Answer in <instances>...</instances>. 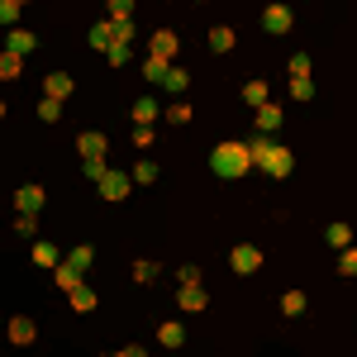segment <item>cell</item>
I'll return each instance as SVG.
<instances>
[{
	"mask_svg": "<svg viewBox=\"0 0 357 357\" xmlns=\"http://www.w3.org/2000/svg\"><path fill=\"white\" fill-rule=\"evenodd\" d=\"M210 167H215V176H224V181H238L252 162V143H238V138H224L220 148H215V158H210Z\"/></svg>",
	"mask_w": 357,
	"mask_h": 357,
	"instance_id": "6da1fadb",
	"label": "cell"
},
{
	"mask_svg": "<svg viewBox=\"0 0 357 357\" xmlns=\"http://www.w3.org/2000/svg\"><path fill=\"white\" fill-rule=\"evenodd\" d=\"M252 162L262 167L267 176H276V181H281V176H291V162H296V153H291V148H281V143H267V138H257V143H252Z\"/></svg>",
	"mask_w": 357,
	"mask_h": 357,
	"instance_id": "7a4b0ae2",
	"label": "cell"
},
{
	"mask_svg": "<svg viewBox=\"0 0 357 357\" xmlns=\"http://www.w3.org/2000/svg\"><path fill=\"white\" fill-rule=\"evenodd\" d=\"M291 24H296L291 5H267V10H262V29H267V33H286Z\"/></svg>",
	"mask_w": 357,
	"mask_h": 357,
	"instance_id": "3957f363",
	"label": "cell"
},
{
	"mask_svg": "<svg viewBox=\"0 0 357 357\" xmlns=\"http://www.w3.org/2000/svg\"><path fill=\"white\" fill-rule=\"evenodd\" d=\"M229 262H234V272H238V276H252L257 267H262V252H257L252 243H238V248H234V257H229Z\"/></svg>",
	"mask_w": 357,
	"mask_h": 357,
	"instance_id": "277c9868",
	"label": "cell"
},
{
	"mask_svg": "<svg viewBox=\"0 0 357 357\" xmlns=\"http://www.w3.org/2000/svg\"><path fill=\"white\" fill-rule=\"evenodd\" d=\"M129 181H134V176H119V172L105 167V176H100V195H105V200H124V195H129Z\"/></svg>",
	"mask_w": 357,
	"mask_h": 357,
	"instance_id": "5b68a950",
	"label": "cell"
},
{
	"mask_svg": "<svg viewBox=\"0 0 357 357\" xmlns=\"http://www.w3.org/2000/svg\"><path fill=\"white\" fill-rule=\"evenodd\" d=\"M77 153H82L86 162H100V158H105V134H96V129L82 134V138H77Z\"/></svg>",
	"mask_w": 357,
	"mask_h": 357,
	"instance_id": "8992f818",
	"label": "cell"
},
{
	"mask_svg": "<svg viewBox=\"0 0 357 357\" xmlns=\"http://www.w3.org/2000/svg\"><path fill=\"white\" fill-rule=\"evenodd\" d=\"M176 301H181V310H205V286H200V281H181V296H176Z\"/></svg>",
	"mask_w": 357,
	"mask_h": 357,
	"instance_id": "52a82bcc",
	"label": "cell"
},
{
	"mask_svg": "<svg viewBox=\"0 0 357 357\" xmlns=\"http://www.w3.org/2000/svg\"><path fill=\"white\" fill-rule=\"evenodd\" d=\"M176 48H181V38H176L172 29H158V33H153V53H158V57H167V62H172V57H176Z\"/></svg>",
	"mask_w": 357,
	"mask_h": 357,
	"instance_id": "ba28073f",
	"label": "cell"
},
{
	"mask_svg": "<svg viewBox=\"0 0 357 357\" xmlns=\"http://www.w3.org/2000/svg\"><path fill=\"white\" fill-rule=\"evenodd\" d=\"M53 281L62 286V291H72V286H82V267L67 257V262H57V276H53Z\"/></svg>",
	"mask_w": 357,
	"mask_h": 357,
	"instance_id": "9c48e42d",
	"label": "cell"
},
{
	"mask_svg": "<svg viewBox=\"0 0 357 357\" xmlns=\"http://www.w3.org/2000/svg\"><path fill=\"white\" fill-rule=\"evenodd\" d=\"M158 343H162V348H181V343H186V329H181L176 319H167L162 329H158Z\"/></svg>",
	"mask_w": 357,
	"mask_h": 357,
	"instance_id": "30bf717a",
	"label": "cell"
},
{
	"mask_svg": "<svg viewBox=\"0 0 357 357\" xmlns=\"http://www.w3.org/2000/svg\"><path fill=\"white\" fill-rule=\"evenodd\" d=\"M48 96H53V100H67V96H72V77H67V72H48Z\"/></svg>",
	"mask_w": 357,
	"mask_h": 357,
	"instance_id": "8fae6325",
	"label": "cell"
},
{
	"mask_svg": "<svg viewBox=\"0 0 357 357\" xmlns=\"http://www.w3.org/2000/svg\"><path fill=\"white\" fill-rule=\"evenodd\" d=\"M20 67H24V53H15V48H5V53H0V77H5V82H15V77H20Z\"/></svg>",
	"mask_w": 357,
	"mask_h": 357,
	"instance_id": "7c38bea8",
	"label": "cell"
},
{
	"mask_svg": "<svg viewBox=\"0 0 357 357\" xmlns=\"http://www.w3.org/2000/svg\"><path fill=\"white\" fill-rule=\"evenodd\" d=\"M276 124H281V105H272V100H267V105H257V129H262V134H272Z\"/></svg>",
	"mask_w": 357,
	"mask_h": 357,
	"instance_id": "4fadbf2b",
	"label": "cell"
},
{
	"mask_svg": "<svg viewBox=\"0 0 357 357\" xmlns=\"http://www.w3.org/2000/svg\"><path fill=\"white\" fill-rule=\"evenodd\" d=\"M15 205H20V210H24V215H33V210H38V205H43V186H24V191L15 195Z\"/></svg>",
	"mask_w": 357,
	"mask_h": 357,
	"instance_id": "5bb4252c",
	"label": "cell"
},
{
	"mask_svg": "<svg viewBox=\"0 0 357 357\" xmlns=\"http://www.w3.org/2000/svg\"><path fill=\"white\" fill-rule=\"evenodd\" d=\"M67 301H72L77 314H86V310L96 305V291H91V286H72V291H67Z\"/></svg>",
	"mask_w": 357,
	"mask_h": 357,
	"instance_id": "9a60e30c",
	"label": "cell"
},
{
	"mask_svg": "<svg viewBox=\"0 0 357 357\" xmlns=\"http://www.w3.org/2000/svg\"><path fill=\"white\" fill-rule=\"evenodd\" d=\"M167 72H172V62H167V57H148V62H143V77H148V82H167Z\"/></svg>",
	"mask_w": 357,
	"mask_h": 357,
	"instance_id": "2e32d148",
	"label": "cell"
},
{
	"mask_svg": "<svg viewBox=\"0 0 357 357\" xmlns=\"http://www.w3.org/2000/svg\"><path fill=\"white\" fill-rule=\"evenodd\" d=\"M243 100L252 105V110H257V105H267V82H262V77H252V82L243 86Z\"/></svg>",
	"mask_w": 357,
	"mask_h": 357,
	"instance_id": "e0dca14e",
	"label": "cell"
},
{
	"mask_svg": "<svg viewBox=\"0 0 357 357\" xmlns=\"http://www.w3.org/2000/svg\"><path fill=\"white\" fill-rule=\"evenodd\" d=\"M210 48H215V53H229V48H234V29L215 24V29H210Z\"/></svg>",
	"mask_w": 357,
	"mask_h": 357,
	"instance_id": "ac0fdd59",
	"label": "cell"
},
{
	"mask_svg": "<svg viewBox=\"0 0 357 357\" xmlns=\"http://www.w3.org/2000/svg\"><path fill=\"white\" fill-rule=\"evenodd\" d=\"M91 43H96V48L105 53V48L114 43V20H105V24H96V29H91Z\"/></svg>",
	"mask_w": 357,
	"mask_h": 357,
	"instance_id": "d6986e66",
	"label": "cell"
},
{
	"mask_svg": "<svg viewBox=\"0 0 357 357\" xmlns=\"http://www.w3.org/2000/svg\"><path fill=\"white\" fill-rule=\"evenodd\" d=\"M10 338H15V343H33V319H24V314L10 319Z\"/></svg>",
	"mask_w": 357,
	"mask_h": 357,
	"instance_id": "ffe728a7",
	"label": "cell"
},
{
	"mask_svg": "<svg viewBox=\"0 0 357 357\" xmlns=\"http://www.w3.org/2000/svg\"><path fill=\"white\" fill-rule=\"evenodd\" d=\"M10 48L15 53H33V33L29 29H10Z\"/></svg>",
	"mask_w": 357,
	"mask_h": 357,
	"instance_id": "44dd1931",
	"label": "cell"
},
{
	"mask_svg": "<svg viewBox=\"0 0 357 357\" xmlns=\"http://www.w3.org/2000/svg\"><path fill=\"white\" fill-rule=\"evenodd\" d=\"M158 119V100H138L134 105V124H153Z\"/></svg>",
	"mask_w": 357,
	"mask_h": 357,
	"instance_id": "7402d4cb",
	"label": "cell"
},
{
	"mask_svg": "<svg viewBox=\"0 0 357 357\" xmlns=\"http://www.w3.org/2000/svg\"><path fill=\"white\" fill-rule=\"evenodd\" d=\"M162 86H167V91H186V86H191V77H186V67H172Z\"/></svg>",
	"mask_w": 357,
	"mask_h": 357,
	"instance_id": "603a6c76",
	"label": "cell"
},
{
	"mask_svg": "<svg viewBox=\"0 0 357 357\" xmlns=\"http://www.w3.org/2000/svg\"><path fill=\"white\" fill-rule=\"evenodd\" d=\"M329 243L333 248H348V243H353V229H348V224H329Z\"/></svg>",
	"mask_w": 357,
	"mask_h": 357,
	"instance_id": "cb8c5ba5",
	"label": "cell"
},
{
	"mask_svg": "<svg viewBox=\"0 0 357 357\" xmlns=\"http://www.w3.org/2000/svg\"><path fill=\"white\" fill-rule=\"evenodd\" d=\"M33 262H38V267H57V248L53 243H38V248H33Z\"/></svg>",
	"mask_w": 357,
	"mask_h": 357,
	"instance_id": "d4e9b609",
	"label": "cell"
},
{
	"mask_svg": "<svg viewBox=\"0 0 357 357\" xmlns=\"http://www.w3.org/2000/svg\"><path fill=\"white\" fill-rule=\"evenodd\" d=\"M281 310H286V314H305V296L301 291H286V296H281Z\"/></svg>",
	"mask_w": 357,
	"mask_h": 357,
	"instance_id": "484cf974",
	"label": "cell"
},
{
	"mask_svg": "<svg viewBox=\"0 0 357 357\" xmlns=\"http://www.w3.org/2000/svg\"><path fill=\"white\" fill-rule=\"evenodd\" d=\"M114 20V15H110ZM114 43H134V24H129V20H114ZM110 43V48H114Z\"/></svg>",
	"mask_w": 357,
	"mask_h": 357,
	"instance_id": "4316f807",
	"label": "cell"
},
{
	"mask_svg": "<svg viewBox=\"0 0 357 357\" xmlns=\"http://www.w3.org/2000/svg\"><path fill=\"white\" fill-rule=\"evenodd\" d=\"M20 10H24V0H0V20H5V24H15Z\"/></svg>",
	"mask_w": 357,
	"mask_h": 357,
	"instance_id": "83f0119b",
	"label": "cell"
},
{
	"mask_svg": "<svg viewBox=\"0 0 357 357\" xmlns=\"http://www.w3.org/2000/svg\"><path fill=\"white\" fill-rule=\"evenodd\" d=\"M291 96H296V100H310V96H314L310 77H291Z\"/></svg>",
	"mask_w": 357,
	"mask_h": 357,
	"instance_id": "f1b7e54d",
	"label": "cell"
},
{
	"mask_svg": "<svg viewBox=\"0 0 357 357\" xmlns=\"http://www.w3.org/2000/svg\"><path fill=\"white\" fill-rule=\"evenodd\" d=\"M153 276H158V262H134V281L138 286H148Z\"/></svg>",
	"mask_w": 357,
	"mask_h": 357,
	"instance_id": "f546056e",
	"label": "cell"
},
{
	"mask_svg": "<svg viewBox=\"0 0 357 357\" xmlns=\"http://www.w3.org/2000/svg\"><path fill=\"white\" fill-rule=\"evenodd\" d=\"M338 272H343V276H357V248H353V243L343 248V262H338Z\"/></svg>",
	"mask_w": 357,
	"mask_h": 357,
	"instance_id": "4dcf8cb0",
	"label": "cell"
},
{
	"mask_svg": "<svg viewBox=\"0 0 357 357\" xmlns=\"http://www.w3.org/2000/svg\"><path fill=\"white\" fill-rule=\"evenodd\" d=\"M105 57H110V67H124V62H129V43H114V48H105Z\"/></svg>",
	"mask_w": 357,
	"mask_h": 357,
	"instance_id": "1f68e13d",
	"label": "cell"
},
{
	"mask_svg": "<svg viewBox=\"0 0 357 357\" xmlns=\"http://www.w3.org/2000/svg\"><path fill=\"white\" fill-rule=\"evenodd\" d=\"M38 114H43V119H57V114H62V100H53V96H43V105H38Z\"/></svg>",
	"mask_w": 357,
	"mask_h": 357,
	"instance_id": "d6a6232c",
	"label": "cell"
},
{
	"mask_svg": "<svg viewBox=\"0 0 357 357\" xmlns=\"http://www.w3.org/2000/svg\"><path fill=\"white\" fill-rule=\"evenodd\" d=\"M167 119H172V124H186V119H191V105H186V100H181V105H172Z\"/></svg>",
	"mask_w": 357,
	"mask_h": 357,
	"instance_id": "836d02e7",
	"label": "cell"
},
{
	"mask_svg": "<svg viewBox=\"0 0 357 357\" xmlns=\"http://www.w3.org/2000/svg\"><path fill=\"white\" fill-rule=\"evenodd\" d=\"M134 181H158V167H153V162H138L134 167Z\"/></svg>",
	"mask_w": 357,
	"mask_h": 357,
	"instance_id": "e575fe53",
	"label": "cell"
},
{
	"mask_svg": "<svg viewBox=\"0 0 357 357\" xmlns=\"http://www.w3.org/2000/svg\"><path fill=\"white\" fill-rule=\"evenodd\" d=\"M291 77H310V57H305V53L291 57Z\"/></svg>",
	"mask_w": 357,
	"mask_h": 357,
	"instance_id": "d590c367",
	"label": "cell"
},
{
	"mask_svg": "<svg viewBox=\"0 0 357 357\" xmlns=\"http://www.w3.org/2000/svg\"><path fill=\"white\" fill-rule=\"evenodd\" d=\"M134 148H153V129H148V124H138V129H134Z\"/></svg>",
	"mask_w": 357,
	"mask_h": 357,
	"instance_id": "8d00e7d4",
	"label": "cell"
},
{
	"mask_svg": "<svg viewBox=\"0 0 357 357\" xmlns=\"http://www.w3.org/2000/svg\"><path fill=\"white\" fill-rule=\"evenodd\" d=\"M129 10H134V0H110V15H114V20H129Z\"/></svg>",
	"mask_w": 357,
	"mask_h": 357,
	"instance_id": "74e56055",
	"label": "cell"
},
{
	"mask_svg": "<svg viewBox=\"0 0 357 357\" xmlns=\"http://www.w3.org/2000/svg\"><path fill=\"white\" fill-rule=\"evenodd\" d=\"M91 257H96V252H91V248H77V252H72V262H77V267H82V272H86V267H91Z\"/></svg>",
	"mask_w": 357,
	"mask_h": 357,
	"instance_id": "f35d334b",
	"label": "cell"
}]
</instances>
